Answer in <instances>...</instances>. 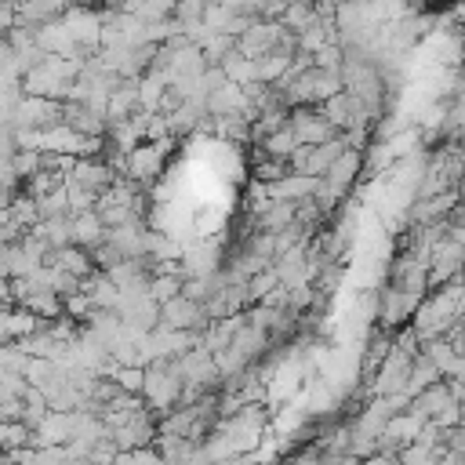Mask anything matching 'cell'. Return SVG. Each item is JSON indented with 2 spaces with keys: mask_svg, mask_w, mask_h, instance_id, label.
I'll return each instance as SVG.
<instances>
[{
  "mask_svg": "<svg viewBox=\"0 0 465 465\" xmlns=\"http://www.w3.org/2000/svg\"><path fill=\"white\" fill-rule=\"evenodd\" d=\"M371 465H392V458H374Z\"/></svg>",
  "mask_w": 465,
  "mask_h": 465,
  "instance_id": "cell-1",
  "label": "cell"
}]
</instances>
